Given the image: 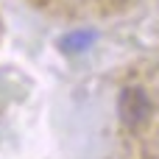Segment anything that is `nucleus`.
<instances>
[{"label":"nucleus","instance_id":"obj_2","mask_svg":"<svg viewBox=\"0 0 159 159\" xmlns=\"http://www.w3.org/2000/svg\"><path fill=\"white\" fill-rule=\"evenodd\" d=\"M95 39H98V34H95L92 28H81V31H70V34H64V36L59 39V48H61L64 53H81V50L92 48Z\"/></svg>","mask_w":159,"mask_h":159},{"label":"nucleus","instance_id":"obj_1","mask_svg":"<svg viewBox=\"0 0 159 159\" xmlns=\"http://www.w3.org/2000/svg\"><path fill=\"white\" fill-rule=\"evenodd\" d=\"M148 112H151V101H148L145 89H140V87L123 89V95H120V117H123L126 126H131V129L140 126L148 117Z\"/></svg>","mask_w":159,"mask_h":159}]
</instances>
